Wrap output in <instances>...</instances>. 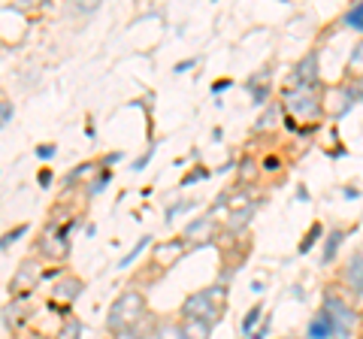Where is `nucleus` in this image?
<instances>
[{
    "label": "nucleus",
    "instance_id": "nucleus-5",
    "mask_svg": "<svg viewBox=\"0 0 363 339\" xmlns=\"http://www.w3.org/2000/svg\"><path fill=\"white\" fill-rule=\"evenodd\" d=\"M324 312L330 315L333 324H336V339H348L351 336V327H354V321H357L354 309H351L345 300H339V297H333V294H327V297H324Z\"/></svg>",
    "mask_w": 363,
    "mask_h": 339
},
{
    "label": "nucleus",
    "instance_id": "nucleus-25",
    "mask_svg": "<svg viewBox=\"0 0 363 339\" xmlns=\"http://www.w3.org/2000/svg\"><path fill=\"white\" fill-rule=\"evenodd\" d=\"M197 179H209V170H203V167L191 170V176H185V179H182V185H191V182H197Z\"/></svg>",
    "mask_w": 363,
    "mask_h": 339
},
{
    "label": "nucleus",
    "instance_id": "nucleus-26",
    "mask_svg": "<svg viewBox=\"0 0 363 339\" xmlns=\"http://www.w3.org/2000/svg\"><path fill=\"white\" fill-rule=\"evenodd\" d=\"M109 179H112V173H104V176H100V179H97V182H94V185H91V194H97V191H100V188H104V185L109 182Z\"/></svg>",
    "mask_w": 363,
    "mask_h": 339
},
{
    "label": "nucleus",
    "instance_id": "nucleus-31",
    "mask_svg": "<svg viewBox=\"0 0 363 339\" xmlns=\"http://www.w3.org/2000/svg\"><path fill=\"white\" fill-rule=\"evenodd\" d=\"M194 67V61H185V64H176V73H185V70H191Z\"/></svg>",
    "mask_w": 363,
    "mask_h": 339
},
{
    "label": "nucleus",
    "instance_id": "nucleus-13",
    "mask_svg": "<svg viewBox=\"0 0 363 339\" xmlns=\"http://www.w3.org/2000/svg\"><path fill=\"white\" fill-rule=\"evenodd\" d=\"M182 339H209L212 324L197 321V318H182Z\"/></svg>",
    "mask_w": 363,
    "mask_h": 339
},
{
    "label": "nucleus",
    "instance_id": "nucleus-14",
    "mask_svg": "<svg viewBox=\"0 0 363 339\" xmlns=\"http://www.w3.org/2000/svg\"><path fill=\"white\" fill-rule=\"evenodd\" d=\"M248 91H252V97L257 100V104H264L267 94H269V70H260V73H255L252 79H248Z\"/></svg>",
    "mask_w": 363,
    "mask_h": 339
},
{
    "label": "nucleus",
    "instance_id": "nucleus-15",
    "mask_svg": "<svg viewBox=\"0 0 363 339\" xmlns=\"http://www.w3.org/2000/svg\"><path fill=\"white\" fill-rule=\"evenodd\" d=\"M185 252V243L182 240H176V243H167V245H157L155 248V257H157V264H164V267H169L176 261V257Z\"/></svg>",
    "mask_w": 363,
    "mask_h": 339
},
{
    "label": "nucleus",
    "instance_id": "nucleus-18",
    "mask_svg": "<svg viewBox=\"0 0 363 339\" xmlns=\"http://www.w3.org/2000/svg\"><path fill=\"white\" fill-rule=\"evenodd\" d=\"M82 336V321L79 318H64L61 330H58V339H79Z\"/></svg>",
    "mask_w": 363,
    "mask_h": 339
},
{
    "label": "nucleus",
    "instance_id": "nucleus-9",
    "mask_svg": "<svg viewBox=\"0 0 363 339\" xmlns=\"http://www.w3.org/2000/svg\"><path fill=\"white\" fill-rule=\"evenodd\" d=\"M79 294H82V279L64 276L58 285H55V306H70V303H76Z\"/></svg>",
    "mask_w": 363,
    "mask_h": 339
},
{
    "label": "nucleus",
    "instance_id": "nucleus-16",
    "mask_svg": "<svg viewBox=\"0 0 363 339\" xmlns=\"http://www.w3.org/2000/svg\"><path fill=\"white\" fill-rule=\"evenodd\" d=\"M281 112H285V109H281V104L267 106V112L257 118V128H255V130H257V133H269V130H276V121L281 118Z\"/></svg>",
    "mask_w": 363,
    "mask_h": 339
},
{
    "label": "nucleus",
    "instance_id": "nucleus-24",
    "mask_svg": "<svg viewBox=\"0 0 363 339\" xmlns=\"http://www.w3.org/2000/svg\"><path fill=\"white\" fill-rule=\"evenodd\" d=\"M88 173H94V164H85V167H76L70 176H67V185H73L76 179H82V176H88Z\"/></svg>",
    "mask_w": 363,
    "mask_h": 339
},
{
    "label": "nucleus",
    "instance_id": "nucleus-10",
    "mask_svg": "<svg viewBox=\"0 0 363 339\" xmlns=\"http://www.w3.org/2000/svg\"><path fill=\"white\" fill-rule=\"evenodd\" d=\"M306 339H336V324L324 309L306 324Z\"/></svg>",
    "mask_w": 363,
    "mask_h": 339
},
{
    "label": "nucleus",
    "instance_id": "nucleus-11",
    "mask_svg": "<svg viewBox=\"0 0 363 339\" xmlns=\"http://www.w3.org/2000/svg\"><path fill=\"white\" fill-rule=\"evenodd\" d=\"M37 269H33V261H25L21 264V269L16 273V279H13V285H9V291L13 294H28L33 285H37Z\"/></svg>",
    "mask_w": 363,
    "mask_h": 339
},
{
    "label": "nucleus",
    "instance_id": "nucleus-32",
    "mask_svg": "<svg viewBox=\"0 0 363 339\" xmlns=\"http://www.w3.org/2000/svg\"><path fill=\"white\" fill-rule=\"evenodd\" d=\"M354 91H357V100H363V79H360V82L354 85Z\"/></svg>",
    "mask_w": 363,
    "mask_h": 339
},
{
    "label": "nucleus",
    "instance_id": "nucleus-30",
    "mask_svg": "<svg viewBox=\"0 0 363 339\" xmlns=\"http://www.w3.org/2000/svg\"><path fill=\"white\" fill-rule=\"evenodd\" d=\"M55 155V145H40V157H52Z\"/></svg>",
    "mask_w": 363,
    "mask_h": 339
},
{
    "label": "nucleus",
    "instance_id": "nucleus-3",
    "mask_svg": "<svg viewBox=\"0 0 363 339\" xmlns=\"http://www.w3.org/2000/svg\"><path fill=\"white\" fill-rule=\"evenodd\" d=\"M221 309H224V288L215 285V288L197 291V294H191V297H185V303H182V318H197V321L215 324Z\"/></svg>",
    "mask_w": 363,
    "mask_h": 339
},
{
    "label": "nucleus",
    "instance_id": "nucleus-8",
    "mask_svg": "<svg viewBox=\"0 0 363 339\" xmlns=\"http://www.w3.org/2000/svg\"><path fill=\"white\" fill-rule=\"evenodd\" d=\"M318 52H309L306 58L294 67V85H300V88H315L318 85Z\"/></svg>",
    "mask_w": 363,
    "mask_h": 339
},
{
    "label": "nucleus",
    "instance_id": "nucleus-27",
    "mask_svg": "<svg viewBox=\"0 0 363 339\" xmlns=\"http://www.w3.org/2000/svg\"><path fill=\"white\" fill-rule=\"evenodd\" d=\"M112 339H143L136 330H121V333H112Z\"/></svg>",
    "mask_w": 363,
    "mask_h": 339
},
{
    "label": "nucleus",
    "instance_id": "nucleus-2",
    "mask_svg": "<svg viewBox=\"0 0 363 339\" xmlns=\"http://www.w3.org/2000/svg\"><path fill=\"white\" fill-rule=\"evenodd\" d=\"M143 318H145V294H140L136 288H128L109 306L106 327H109V333H121V330H133V324H140Z\"/></svg>",
    "mask_w": 363,
    "mask_h": 339
},
{
    "label": "nucleus",
    "instance_id": "nucleus-21",
    "mask_svg": "<svg viewBox=\"0 0 363 339\" xmlns=\"http://www.w3.org/2000/svg\"><path fill=\"white\" fill-rule=\"evenodd\" d=\"M155 339H182V324H161Z\"/></svg>",
    "mask_w": 363,
    "mask_h": 339
},
{
    "label": "nucleus",
    "instance_id": "nucleus-33",
    "mask_svg": "<svg viewBox=\"0 0 363 339\" xmlns=\"http://www.w3.org/2000/svg\"><path fill=\"white\" fill-rule=\"evenodd\" d=\"M360 339H363V333H360Z\"/></svg>",
    "mask_w": 363,
    "mask_h": 339
},
{
    "label": "nucleus",
    "instance_id": "nucleus-22",
    "mask_svg": "<svg viewBox=\"0 0 363 339\" xmlns=\"http://www.w3.org/2000/svg\"><path fill=\"white\" fill-rule=\"evenodd\" d=\"M145 245H149V236H143V240H140V243H136V245L130 248V252H128V255H124V257H121V261H118V267H128V264L133 261V257H136V255H140V252H143V248H145Z\"/></svg>",
    "mask_w": 363,
    "mask_h": 339
},
{
    "label": "nucleus",
    "instance_id": "nucleus-23",
    "mask_svg": "<svg viewBox=\"0 0 363 339\" xmlns=\"http://www.w3.org/2000/svg\"><path fill=\"white\" fill-rule=\"evenodd\" d=\"M255 173H257V167L252 164V157H245V161H242V173H240V182L248 185V182L255 179Z\"/></svg>",
    "mask_w": 363,
    "mask_h": 339
},
{
    "label": "nucleus",
    "instance_id": "nucleus-19",
    "mask_svg": "<svg viewBox=\"0 0 363 339\" xmlns=\"http://www.w3.org/2000/svg\"><path fill=\"white\" fill-rule=\"evenodd\" d=\"M345 25L351 28V30H357V33H363V4H354L345 13Z\"/></svg>",
    "mask_w": 363,
    "mask_h": 339
},
{
    "label": "nucleus",
    "instance_id": "nucleus-4",
    "mask_svg": "<svg viewBox=\"0 0 363 339\" xmlns=\"http://www.w3.org/2000/svg\"><path fill=\"white\" fill-rule=\"evenodd\" d=\"M354 100H357V91H354V85H330L324 91V116H330V118H342L345 112L354 106Z\"/></svg>",
    "mask_w": 363,
    "mask_h": 339
},
{
    "label": "nucleus",
    "instance_id": "nucleus-6",
    "mask_svg": "<svg viewBox=\"0 0 363 339\" xmlns=\"http://www.w3.org/2000/svg\"><path fill=\"white\" fill-rule=\"evenodd\" d=\"M218 221H215L212 216H206V218H197V221H191L188 228H185V240L188 243H200V245H206V243H212L215 236H218Z\"/></svg>",
    "mask_w": 363,
    "mask_h": 339
},
{
    "label": "nucleus",
    "instance_id": "nucleus-29",
    "mask_svg": "<svg viewBox=\"0 0 363 339\" xmlns=\"http://www.w3.org/2000/svg\"><path fill=\"white\" fill-rule=\"evenodd\" d=\"M9 118H13V106H9V100H4V124H9Z\"/></svg>",
    "mask_w": 363,
    "mask_h": 339
},
{
    "label": "nucleus",
    "instance_id": "nucleus-20",
    "mask_svg": "<svg viewBox=\"0 0 363 339\" xmlns=\"http://www.w3.org/2000/svg\"><path fill=\"white\" fill-rule=\"evenodd\" d=\"M342 236H345V230H330V240L324 243V261H330V257L336 255V248H339V243H342Z\"/></svg>",
    "mask_w": 363,
    "mask_h": 339
},
{
    "label": "nucleus",
    "instance_id": "nucleus-17",
    "mask_svg": "<svg viewBox=\"0 0 363 339\" xmlns=\"http://www.w3.org/2000/svg\"><path fill=\"white\" fill-rule=\"evenodd\" d=\"M252 212H255V206H248V209H240V212H230V218L227 221H233V224H227V230H233V233H240L245 224H248V218H252Z\"/></svg>",
    "mask_w": 363,
    "mask_h": 339
},
{
    "label": "nucleus",
    "instance_id": "nucleus-7",
    "mask_svg": "<svg viewBox=\"0 0 363 339\" xmlns=\"http://www.w3.org/2000/svg\"><path fill=\"white\" fill-rule=\"evenodd\" d=\"M342 282L351 288L354 297H360V294H363V248H357V252L348 257V264L342 269Z\"/></svg>",
    "mask_w": 363,
    "mask_h": 339
},
{
    "label": "nucleus",
    "instance_id": "nucleus-28",
    "mask_svg": "<svg viewBox=\"0 0 363 339\" xmlns=\"http://www.w3.org/2000/svg\"><path fill=\"white\" fill-rule=\"evenodd\" d=\"M257 315H260V306H255L252 312H248V318H245V324H242V327H245V330H248V327H252V324L257 321Z\"/></svg>",
    "mask_w": 363,
    "mask_h": 339
},
{
    "label": "nucleus",
    "instance_id": "nucleus-12",
    "mask_svg": "<svg viewBox=\"0 0 363 339\" xmlns=\"http://www.w3.org/2000/svg\"><path fill=\"white\" fill-rule=\"evenodd\" d=\"M363 79V40L357 43L354 49L348 55V64H345V82L348 85H357Z\"/></svg>",
    "mask_w": 363,
    "mask_h": 339
},
{
    "label": "nucleus",
    "instance_id": "nucleus-1",
    "mask_svg": "<svg viewBox=\"0 0 363 339\" xmlns=\"http://www.w3.org/2000/svg\"><path fill=\"white\" fill-rule=\"evenodd\" d=\"M281 109L288 112L291 128H297V121L309 124L324 116V94H318V88H285L281 91Z\"/></svg>",
    "mask_w": 363,
    "mask_h": 339
}]
</instances>
